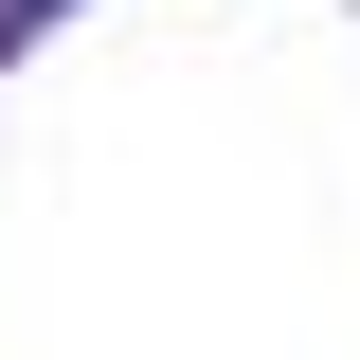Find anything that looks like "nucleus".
Wrapping results in <instances>:
<instances>
[{
    "label": "nucleus",
    "mask_w": 360,
    "mask_h": 360,
    "mask_svg": "<svg viewBox=\"0 0 360 360\" xmlns=\"http://www.w3.org/2000/svg\"><path fill=\"white\" fill-rule=\"evenodd\" d=\"M0 18H18V0H0Z\"/></svg>",
    "instance_id": "obj_1"
}]
</instances>
